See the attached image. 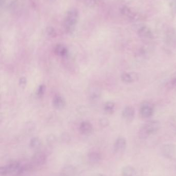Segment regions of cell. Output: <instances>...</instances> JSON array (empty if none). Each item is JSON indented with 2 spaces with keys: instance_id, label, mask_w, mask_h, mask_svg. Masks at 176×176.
<instances>
[{
  "instance_id": "277c9868",
  "label": "cell",
  "mask_w": 176,
  "mask_h": 176,
  "mask_svg": "<svg viewBox=\"0 0 176 176\" xmlns=\"http://www.w3.org/2000/svg\"><path fill=\"white\" fill-rule=\"evenodd\" d=\"M9 175L15 176H19L21 175L25 170V167L22 165L20 163L17 162H12L7 165Z\"/></svg>"
},
{
  "instance_id": "1f68e13d",
  "label": "cell",
  "mask_w": 176,
  "mask_h": 176,
  "mask_svg": "<svg viewBox=\"0 0 176 176\" xmlns=\"http://www.w3.org/2000/svg\"><path fill=\"white\" fill-rule=\"evenodd\" d=\"M174 6H175V8H176V1H175V3H174Z\"/></svg>"
},
{
  "instance_id": "9c48e42d",
  "label": "cell",
  "mask_w": 176,
  "mask_h": 176,
  "mask_svg": "<svg viewBox=\"0 0 176 176\" xmlns=\"http://www.w3.org/2000/svg\"><path fill=\"white\" fill-rule=\"evenodd\" d=\"M127 142L124 138L119 137L116 140L114 143V151L116 153H123L126 150Z\"/></svg>"
},
{
  "instance_id": "7a4b0ae2",
  "label": "cell",
  "mask_w": 176,
  "mask_h": 176,
  "mask_svg": "<svg viewBox=\"0 0 176 176\" xmlns=\"http://www.w3.org/2000/svg\"><path fill=\"white\" fill-rule=\"evenodd\" d=\"M161 127L160 121L157 120L149 121L144 124L138 132V136L141 139H146L150 135L157 132Z\"/></svg>"
},
{
  "instance_id": "f546056e",
  "label": "cell",
  "mask_w": 176,
  "mask_h": 176,
  "mask_svg": "<svg viewBox=\"0 0 176 176\" xmlns=\"http://www.w3.org/2000/svg\"><path fill=\"white\" fill-rule=\"evenodd\" d=\"M93 176H105V175H103V174H95Z\"/></svg>"
},
{
  "instance_id": "ba28073f",
  "label": "cell",
  "mask_w": 176,
  "mask_h": 176,
  "mask_svg": "<svg viewBox=\"0 0 176 176\" xmlns=\"http://www.w3.org/2000/svg\"><path fill=\"white\" fill-rule=\"evenodd\" d=\"M138 34L139 37L145 39H153V35L151 30L146 26L139 27L138 30Z\"/></svg>"
},
{
  "instance_id": "6da1fadb",
  "label": "cell",
  "mask_w": 176,
  "mask_h": 176,
  "mask_svg": "<svg viewBox=\"0 0 176 176\" xmlns=\"http://www.w3.org/2000/svg\"><path fill=\"white\" fill-rule=\"evenodd\" d=\"M79 18V12L76 8H72L67 12L63 22V26L66 32L72 34L76 28Z\"/></svg>"
},
{
  "instance_id": "3957f363",
  "label": "cell",
  "mask_w": 176,
  "mask_h": 176,
  "mask_svg": "<svg viewBox=\"0 0 176 176\" xmlns=\"http://www.w3.org/2000/svg\"><path fill=\"white\" fill-rule=\"evenodd\" d=\"M161 154L163 157L167 159H173L176 154V146L173 144L163 145L161 148Z\"/></svg>"
},
{
  "instance_id": "83f0119b",
  "label": "cell",
  "mask_w": 176,
  "mask_h": 176,
  "mask_svg": "<svg viewBox=\"0 0 176 176\" xmlns=\"http://www.w3.org/2000/svg\"><path fill=\"white\" fill-rule=\"evenodd\" d=\"M62 139L63 141H64V142H67V141H69L70 137L68 136H67V135H64V136H63Z\"/></svg>"
},
{
  "instance_id": "ffe728a7",
  "label": "cell",
  "mask_w": 176,
  "mask_h": 176,
  "mask_svg": "<svg viewBox=\"0 0 176 176\" xmlns=\"http://www.w3.org/2000/svg\"><path fill=\"white\" fill-rule=\"evenodd\" d=\"M115 108V105L114 102H106L104 106V110L105 112L108 114H111L114 112Z\"/></svg>"
},
{
  "instance_id": "d6986e66",
  "label": "cell",
  "mask_w": 176,
  "mask_h": 176,
  "mask_svg": "<svg viewBox=\"0 0 176 176\" xmlns=\"http://www.w3.org/2000/svg\"><path fill=\"white\" fill-rule=\"evenodd\" d=\"M88 159L92 163H98L102 159V155L97 152H90L88 155Z\"/></svg>"
},
{
  "instance_id": "5b68a950",
  "label": "cell",
  "mask_w": 176,
  "mask_h": 176,
  "mask_svg": "<svg viewBox=\"0 0 176 176\" xmlns=\"http://www.w3.org/2000/svg\"><path fill=\"white\" fill-rule=\"evenodd\" d=\"M154 112L153 105L149 102H143L140 107V114L143 118H147L151 117Z\"/></svg>"
},
{
  "instance_id": "ac0fdd59",
  "label": "cell",
  "mask_w": 176,
  "mask_h": 176,
  "mask_svg": "<svg viewBox=\"0 0 176 176\" xmlns=\"http://www.w3.org/2000/svg\"><path fill=\"white\" fill-rule=\"evenodd\" d=\"M30 147L34 150H38L41 148L42 146V142L41 140L37 137H34L31 139L30 142Z\"/></svg>"
},
{
  "instance_id": "7402d4cb",
  "label": "cell",
  "mask_w": 176,
  "mask_h": 176,
  "mask_svg": "<svg viewBox=\"0 0 176 176\" xmlns=\"http://www.w3.org/2000/svg\"><path fill=\"white\" fill-rule=\"evenodd\" d=\"M99 0H84L85 4L89 7H95L97 4Z\"/></svg>"
},
{
  "instance_id": "d6a6232c",
  "label": "cell",
  "mask_w": 176,
  "mask_h": 176,
  "mask_svg": "<svg viewBox=\"0 0 176 176\" xmlns=\"http://www.w3.org/2000/svg\"><path fill=\"white\" fill-rule=\"evenodd\" d=\"M76 1H83V0H76Z\"/></svg>"
},
{
  "instance_id": "7c38bea8",
  "label": "cell",
  "mask_w": 176,
  "mask_h": 176,
  "mask_svg": "<svg viewBox=\"0 0 176 176\" xmlns=\"http://www.w3.org/2000/svg\"><path fill=\"white\" fill-rule=\"evenodd\" d=\"M80 132L84 135H90L93 131V127L92 124L88 121H84L80 125Z\"/></svg>"
},
{
  "instance_id": "e0dca14e",
  "label": "cell",
  "mask_w": 176,
  "mask_h": 176,
  "mask_svg": "<svg viewBox=\"0 0 176 176\" xmlns=\"http://www.w3.org/2000/svg\"><path fill=\"white\" fill-rule=\"evenodd\" d=\"M136 170L132 166H125L121 169L122 176H136Z\"/></svg>"
},
{
  "instance_id": "4dcf8cb0",
  "label": "cell",
  "mask_w": 176,
  "mask_h": 176,
  "mask_svg": "<svg viewBox=\"0 0 176 176\" xmlns=\"http://www.w3.org/2000/svg\"><path fill=\"white\" fill-rule=\"evenodd\" d=\"M49 1L51 2H55L56 0H49Z\"/></svg>"
},
{
  "instance_id": "4316f807",
  "label": "cell",
  "mask_w": 176,
  "mask_h": 176,
  "mask_svg": "<svg viewBox=\"0 0 176 176\" xmlns=\"http://www.w3.org/2000/svg\"><path fill=\"white\" fill-rule=\"evenodd\" d=\"M27 83V78L24 77H22L20 78L19 79V84L21 87H24L26 86Z\"/></svg>"
},
{
  "instance_id": "d4e9b609",
  "label": "cell",
  "mask_w": 176,
  "mask_h": 176,
  "mask_svg": "<svg viewBox=\"0 0 176 176\" xmlns=\"http://www.w3.org/2000/svg\"><path fill=\"white\" fill-rule=\"evenodd\" d=\"M0 175L1 176H5L6 175H9L8 169L7 165L1 166L0 167Z\"/></svg>"
},
{
  "instance_id": "5bb4252c",
  "label": "cell",
  "mask_w": 176,
  "mask_h": 176,
  "mask_svg": "<svg viewBox=\"0 0 176 176\" xmlns=\"http://www.w3.org/2000/svg\"><path fill=\"white\" fill-rule=\"evenodd\" d=\"M76 174V167L71 165L65 166L61 171V176H75Z\"/></svg>"
},
{
  "instance_id": "8fae6325",
  "label": "cell",
  "mask_w": 176,
  "mask_h": 176,
  "mask_svg": "<svg viewBox=\"0 0 176 176\" xmlns=\"http://www.w3.org/2000/svg\"><path fill=\"white\" fill-rule=\"evenodd\" d=\"M122 116L126 121H131L134 117V109L130 106L126 107L122 112Z\"/></svg>"
},
{
  "instance_id": "2e32d148",
  "label": "cell",
  "mask_w": 176,
  "mask_h": 176,
  "mask_svg": "<svg viewBox=\"0 0 176 176\" xmlns=\"http://www.w3.org/2000/svg\"><path fill=\"white\" fill-rule=\"evenodd\" d=\"M120 12H121V14L129 18L130 19L134 20L137 18V15L132 12L130 8L128 7L127 6H124L122 7L120 9Z\"/></svg>"
},
{
  "instance_id": "603a6c76",
  "label": "cell",
  "mask_w": 176,
  "mask_h": 176,
  "mask_svg": "<svg viewBox=\"0 0 176 176\" xmlns=\"http://www.w3.org/2000/svg\"><path fill=\"white\" fill-rule=\"evenodd\" d=\"M56 141V138L54 136V135H49V136H48L47 138V142L49 145H53L54 143H55Z\"/></svg>"
},
{
  "instance_id": "cb8c5ba5",
  "label": "cell",
  "mask_w": 176,
  "mask_h": 176,
  "mask_svg": "<svg viewBox=\"0 0 176 176\" xmlns=\"http://www.w3.org/2000/svg\"><path fill=\"white\" fill-rule=\"evenodd\" d=\"M46 91V87L43 84L40 85L38 88V90L37 91V95L39 97H41V96L43 95V94L44 93V92Z\"/></svg>"
},
{
  "instance_id": "9a60e30c",
  "label": "cell",
  "mask_w": 176,
  "mask_h": 176,
  "mask_svg": "<svg viewBox=\"0 0 176 176\" xmlns=\"http://www.w3.org/2000/svg\"><path fill=\"white\" fill-rule=\"evenodd\" d=\"M54 52L55 54L62 57H66L68 55V49L65 45L61 44H58L54 46Z\"/></svg>"
},
{
  "instance_id": "52a82bcc",
  "label": "cell",
  "mask_w": 176,
  "mask_h": 176,
  "mask_svg": "<svg viewBox=\"0 0 176 176\" xmlns=\"http://www.w3.org/2000/svg\"><path fill=\"white\" fill-rule=\"evenodd\" d=\"M47 157L43 152H37L35 153L32 158V163L37 166L43 165L46 163Z\"/></svg>"
},
{
  "instance_id": "30bf717a",
  "label": "cell",
  "mask_w": 176,
  "mask_h": 176,
  "mask_svg": "<svg viewBox=\"0 0 176 176\" xmlns=\"http://www.w3.org/2000/svg\"><path fill=\"white\" fill-rule=\"evenodd\" d=\"M121 80L125 83H132L138 79V75L136 73H123L121 75Z\"/></svg>"
},
{
  "instance_id": "44dd1931",
  "label": "cell",
  "mask_w": 176,
  "mask_h": 176,
  "mask_svg": "<svg viewBox=\"0 0 176 176\" xmlns=\"http://www.w3.org/2000/svg\"><path fill=\"white\" fill-rule=\"evenodd\" d=\"M46 34L49 37L54 38L57 35L56 30L52 26H48L46 28Z\"/></svg>"
},
{
  "instance_id": "4fadbf2b",
  "label": "cell",
  "mask_w": 176,
  "mask_h": 176,
  "mask_svg": "<svg viewBox=\"0 0 176 176\" xmlns=\"http://www.w3.org/2000/svg\"><path fill=\"white\" fill-rule=\"evenodd\" d=\"M53 105L57 109H62L65 107V100L60 95H56L53 99Z\"/></svg>"
},
{
  "instance_id": "8992f818",
  "label": "cell",
  "mask_w": 176,
  "mask_h": 176,
  "mask_svg": "<svg viewBox=\"0 0 176 176\" xmlns=\"http://www.w3.org/2000/svg\"><path fill=\"white\" fill-rule=\"evenodd\" d=\"M165 42L170 46L175 47L176 45V31L173 28H169L166 32Z\"/></svg>"
},
{
  "instance_id": "484cf974",
  "label": "cell",
  "mask_w": 176,
  "mask_h": 176,
  "mask_svg": "<svg viewBox=\"0 0 176 176\" xmlns=\"http://www.w3.org/2000/svg\"><path fill=\"white\" fill-rule=\"evenodd\" d=\"M99 123H100L101 126L103 127H106L110 124V121L107 118H102L99 121Z\"/></svg>"
},
{
  "instance_id": "f1b7e54d",
  "label": "cell",
  "mask_w": 176,
  "mask_h": 176,
  "mask_svg": "<svg viewBox=\"0 0 176 176\" xmlns=\"http://www.w3.org/2000/svg\"><path fill=\"white\" fill-rule=\"evenodd\" d=\"M172 84L174 87L176 88V78H175V79H173V80L172 81Z\"/></svg>"
}]
</instances>
